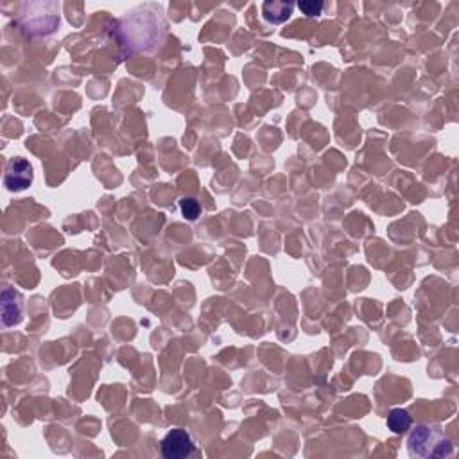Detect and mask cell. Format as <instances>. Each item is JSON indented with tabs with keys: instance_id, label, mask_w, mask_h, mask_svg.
<instances>
[{
	"instance_id": "obj_7",
	"label": "cell",
	"mask_w": 459,
	"mask_h": 459,
	"mask_svg": "<svg viewBox=\"0 0 459 459\" xmlns=\"http://www.w3.org/2000/svg\"><path fill=\"white\" fill-rule=\"evenodd\" d=\"M179 208H182L183 217L188 219V221H196L197 215L201 214V206L194 197H183L179 201Z\"/></svg>"
},
{
	"instance_id": "obj_8",
	"label": "cell",
	"mask_w": 459,
	"mask_h": 459,
	"mask_svg": "<svg viewBox=\"0 0 459 459\" xmlns=\"http://www.w3.org/2000/svg\"><path fill=\"white\" fill-rule=\"evenodd\" d=\"M298 8L304 11V14L307 17H320L321 11H323V2H316V0H304V2H298Z\"/></svg>"
},
{
	"instance_id": "obj_3",
	"label": "cell",
	"mask_w": 459,
	"mask_h": 459,
	"mask_svg": "<svg viewBox=\"0 0 459 459\" xmlns=\"http://www.w3.org/2000/svg\"><path fill=\"white\" fill-rule=\"evenodd\" d=\"M32 183V167L26 158H13L6 167L4 185L13 192L26 191Z\"/></svg>"
},
{
	"instance_id": "obj_4",
	"label": "cell",
	"mask_w": 459,
	"mask_h": 459,
	"mask_svg": "<svg viewBox=\"0 0 459 459\" xmlns=\"http://www.w3.org/2000/svg\"><path fill=\"white\" fill-rule=\"evenodd\" d=\"M18 298V293L13 295V289H4L2 293V321L6 326L17 325L22 320V305L20 302H14Z\"/></svg>"
},
{
	"instance_id": "obj_5",
	"label": "cell",
	"mask_w": 459,
	"mask_h": 459,
	"mask_svg": "<svg viewBox=\"0 0 459 459\" xmlns=\"http://www.w3.org/2000/svg\"><path fill=\"white\" fill-rule=\"evenodd\" d=\"M293 9L295 6L289 4V2H264L262 4V17L266 22L269 23H284L286 20H289V17L293 14Z\"/></svg>"
},
{
	"instance_id": "obj_2",
	"label": "cell",
	"mask_w": 459,
	"mask_h": 459,
	"mask_svg": "<svg viewBox=\"0 0 459 459\" xmlns=\"http://www.w3.org/2000/svg\"><path fill=\"white\" fill-rule=\"evenodd\" d=\"M196 452L191 434L183 429H173L162 440V456L167 459H183Z\"/></svg>"
},
{
	"instance_id": "obj_6",
	"label": "cell",
	"mask_w": 459,
	"mask_h": 459,
	"mask_svg": "<svg viewBox=\"0 0 459 459\" xmlns=\"http://www.w3.org/2000/svg\"><path fill=\"white\" fill-rule=\"evenodd\" d=\"M388 427L391 433L395 434H402L409 431L411 424H413V420H411V415L407 413L406 409H391L388 415Z\"/></svg>"
},
{
	"instance_id": "obj_1",
	"label": "cell",
	"mask_w": 459,
	"mask_h": 459,
	"mask_svg": "<svg viewBox=\"0 0 459 459\" xmlns=\"http://www.w3.org/2000/svg\"><path fill=\"white\" fill-rule=\"evenodd\" d=\"M409 454L420 458H442L452 456V445L442 434L434 433L429 427H416L409 438Z\"/></svg>"
}]
</instances>
